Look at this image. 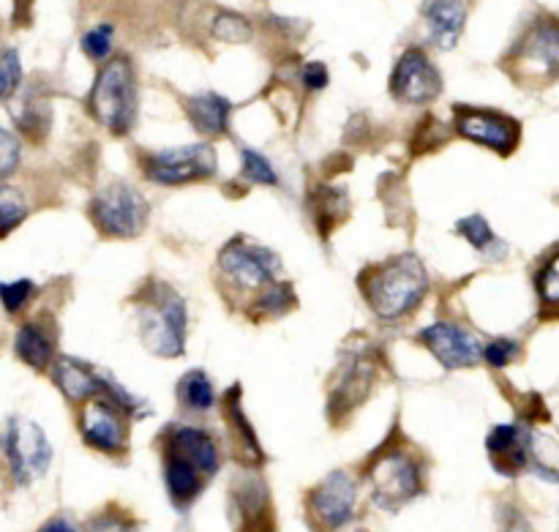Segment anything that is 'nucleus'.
<instances>
[{
  "instance_id": "nucleus-6",
  "label": "nucleus",
  "mask_w": 559,
  "mask_h": 532,
  "mask_svg": "<svg viewBox=\"0 0 559 532\" xmlns=\"http://www.w3.org/2000/svg\"><path fill=\"white\" fill-rule=\"evenodd\" d=\"M366 478L371 486V500L385 511H399L424 492V462L404 442L385 446L371 459Z\"/></svg>"
},
{
  "instance_id": "nucleus-35",
  "label": "nucleus",
  "mask_w": 559,
  "mask_h": 532,
  "mask_svg": "<svg viewBox=\"0 0 559 532\" xmlns=\"http://www.w3.org/2000/svg\"><path fill=\"white\" fill-rule=\"evenodd\" d=\"M14 123H16V129L22 131V134L33 137V140H36V137H41L44 131L49 129L47 107H41V104H36V102H25L14 113Z\"/></svg>"
},
{
  "instance_id": "nucleus-14",
  "label": "nucleus",
  "mask_w": 559,
  "mask_h": 532,
  "mask_svg": "<svg viewBox=\"0 0 559 532\" xmlns=\"http://www.w3.org/2000/svg\"><path fill=\"white\" fill-rule=\"evenodd\" d=\"M418 342L440 360L442 369L459 371V369H473L484 355L478 339L464 328L453 326V322H435V326L424 328L418 333Z\"/></svg>"
},
{
  "instance_id": "nucleus-21",
  "label": "nucleus",
  "mask_w": 559,
  "mask_h": 532,
  "mask_svg": "<svg viewBox=\"0 0 559 532\" xmlns=\"http://www.w3.org/2000/svg\"><path fill=\"white\" fill-rule=\"evenodd\" d=\"M186 115H189V123L194 126L197 134L222 137L229 131L233 102L216 91H202L186 98Z\"/></svg>"
},
{
  "instance_id": "nucleus-36",
  "label": "nucleus",
  "mask_w": 559,
  "mask_h": 532,
  "mask_svg": "<svg viewBox=\"0 0 559 532\" xmlns=\"http://www.w3.org/2000/svg\"><path fill=\"white\" fill-rule=\"evenodd\" d=\"M22 162V142L14 131L0 126V184L16 173Z\"/></svg>"
},
{
  "instance_id": "nucleus-37",
  "label": "nucleus",
  "mask_w": 559,
  "mask_h": 532,
  "mask_svg": "<svg viewBox=\"0 0 559 532\" xmlns=\"http://www.w3.org/2000/svg\"><path fill=\"white\" fill-rule=\"evenodd\" d=\"M519 355V344L513 339H495L484 347V355L480 358L491 366V369H506L508 364H513Z\"/></svg>"
},
{
  "instance_id": "nucleus-7",
  "label": "nucleus",
  "mask_w": 559,
  "mask_h": 532,
  "mask_svg": "<svg viewBox=\"0 0 559 532\" xmlns=\"http://www.w3.org/2000/svg\"><path fill=\"white\" fill-rule=\"evenodd\" d=\"M87 216L104 238L129 240L145 233L151 205L145 194L129 180H109L93 194Z\"/></svg>"
},
{
  "instance_id": "nucleus-26",
  "label": "nucleus",
  "mask_w": 559,
  "mask_h": 532,
  "mask_svg": "<svg viewBox=\"0 0 559 532\" xmlns=\"http://www.w3.org/2000/svg\"><path fill=\"white\" fill-rule=\"evenodd\" d=\"M31 216V202L22 194V189L11 184H0V240L9 238L22 222Z\"/></svg>"
},
{
  "instance_id": "nucleus-3",
  "label": "nucleus",
  "mask_w": 559,
  "mask_h": 532,
  "mask_svg": "<svg viewBox=\"0 0 559 532\" xmlns=\"http://www.w3.org/2000/svg\"><path fill=\"white\" fill-rule=\"evenodd\" d=\"M136 109H140V93H136L134 66L123 55L109 58L98 69L96 82L87 93V113L98 126L112 131L115 137H123L134 129Z\"/></svg>"
},
{
  "instance_id": "nucleus-11",
  "label": "nucleus",
  "mask_w": 559,
  "mask_h": 532,
  "mask_svg": "<svg viewBox=\"0 0 559 532\" xmlns=\"http://www.w3.org/2000/svg\"><path fill=\"white\" fill-rule=\"evenodd\" d=\"M358 508V484L344 470H333L306 495V513L317 532L347 528Z\"/></svg>"
},
{
  "instance_id": "nucleus-40",
  "label": "nucleus",
  "mask_w": 559,
  "mask_h": 532,
  "mask_svg": "<svg viewBox=\"0 0 559 532\" xmlns=\"http://www.w3.org/2000/svg\"><path fill=\"white\" fill-rule=\"evenodd\" d=\"M355 532H369V530H355Z\"/></svg>"
},
{
  "instance_id": "nucleus-12",
  "label": "nucleus",
  "mask_w": 559,
  "mask_h": 532,
  "mask_svg": "<svg viewBox=\"0 0 559 532\" xmlns=\"http://www.w3.org/2000/svg\"><path fill=\"white\" fill-rule=\"evenodd\" d=\"M126 410L118 407L112 399L93 397L80 407V435L93 451L120 457L129 448V421Z\"/></svg>"
},
{
  "instance_id": "nucleus-15",
  "label": "nucleus",
  "mask_w": 559,
  "mask_h": 532,
  "mask_svg": "<svg viewBox=\"0 0 559 532\" xmlns=\"http://www.w3.org/2000/svg\"><path fill=\"white\" fill-rule=\"evenodd\" d=\"M162 451L189 462L205 481L213 478V475L218 473V468H222V451H218V442L213 440L211 431L200 429V426H189V424L169 426V429L164 431Z\"/></svg>"
},
{
  "instance_id": "nucleus-34",
  "label": "nucleus",
  "mask_w": 559,
  "mask_h": 532,
  "mask_svg": "<svg viewBox=\"0 0 559 532\" xmlns=\"http://www.w3.org/2000/svg\"><path fill=\"white\" fill-rule=\"evenodd\" d=\"M36 284L31 279H16V282H0V304H3L5 315H20L25 306L31 304Z\"/></svg>"
},
{
  "instance_id": "nucleus-32",
  "label": "nucleus",
  "mask_w": 559,
  "mask_h": 532,
  "mask_svg": "<svg viewBox=\"0 0 559 532\" xmlns=\"http://www.w3.org/2000/svg\"><path fill=\"white\" fill-rule=\"evenodd\" d=\"M112 38H115V27L109 22H102V25L91 27V31L82 36V49L91 60L96 63H107L112 58Z\"/></svg>"
},
{
  "instance_id": "nucleus-1",
  "label": "nucleus",
  "mask_w": 559,
  "mask_h": 532,
  "mask_svg": "<svg viewBox=\"0 0 559 532\" xmlns=\"http://www.w3.org/2000/svg\"><path fill=\"white\" fill-rule=\"evenodd\" d=\"M360 295L380 320L396 322L418 309L429 295V271L418 255H396L369 265L358 279Z\"/></svg>"
},
{
  "instance_id": "nucleus-9",
  "label": "nucleus",
  "mask_w": 559,
  "mask_h": 532,
  "mask_svg": "<svg viewBox=\"0 0 559 532\" xmlns=\"http://www.w3.org/2000/svg\"><path fill=\"white\" fill-rule=\"evenodd\" d=\"M140 167L151 184L186 186L213 178L218 169V158L216 147H211L207 142H197V145H178L167 147V151L142 153Z\"/></svg>"
},
{
  "instance_id": "nucleus-18",
  "label": "nucleus",
  "mask_w": 559,
  "mask_h": 532,
  "mask_svg": "<svg viewBox=\"0 0 559 532\" xmlns=\"http://www.w3.org/2000/svg\"><path fill=\"white\" fill-rule=\"evenodd\" d=\"M429 42L437 49H453L464 36L469 16V0H424L420 3Z\"/></svg>"
},
{
  "instance_id": "nucleus-25",
  "label": "nucleus",
  "mask_w": 559,
  "mask_h": 532,
  "mask_svg": "<svg viewBox=\"0 0 559 532\" xmlns=\"http://www.w3.org/2000/svg\"><path fill=\"white\" fill-rule=\"evenodd\" d=\"M178 402L189 413H207V410H213V404H216V388H213L211 377L202 369L186 371L183 380L178 382Z\"/></svg>"
},
{
  "instance_id": "nucleus-2",
  "label": "nucleus",
  "mask_w": 559,
  "mask_h": 532,
  "mask_svg": "<svg viewBox=\"0 0 559 532\" xmlns=\"http://www.w3.org/2000/svg\"><path fill=\"white\" fill-rule=\"evenodd\" d=\"M140 339L158 358H180L189 339V306L183 295L164 282H151L134 298Z\"/></svg>"
},
{
  "instance_id": "nucleus-23",
  "label": "nucleus",
  "mask_w": 559,
  "mask_h": 532,
  "mask_svg": "<svg viewBox=\"0 0 559 532\" xmlns=\"http://www.w3.org/2000/svg\"><path fill=\"white\" fill-rule=\"evenodd\" d=\"M224 413H227L229 435H233L235 448H238L240 457L249 459V464L262 462V448L260 440H257V431L251 429L249 418L243 413V404H240V388H233L224 399Z\"/></svg>"
},
{
  "instance_id": "nucleus-24",
  "label": "nucleus",
  "mask_w": 559,
  "mask_h": 532,
  "mask_svg": "<svg viewBox=\"0 0 559 532\" xmlns=\"http://www.w3.org/2000/svg\"><path fill=\"white\" fill-rule=\"evenodd\" d=\"M456 235H462L475 251H480L489 260H502L508 255V244L491 229V224L484 216H467L456 224Z\"/></svg>"
},
{
  "instance_id": "nucleus-16",
  "label": "nucleus",
  "mask_w": 559,
  "mask_h": 532,
  "mask_svg": "<svg viewBox=\"0 0 559 532\" xmlns=\"http://www.w3.org/2000/svg\"><path fill=\"white\" fill-rule=\"evenodd\" d=\"M14 353L27 369L49 371L58 358V333L49 317H31L16 328Z\"/></svg>"
},
{
  "instance_id": "nucleus-30",
  "label": "nucleus",
  "mask_w": 559,
  "mask_h": 532,
  "mask_svg": "<svg viewBox=\"0 0 559 532\" xmlns=\"http://www.w3.org/2000/svg\"><path fill=\"white\" fill-rule=\"evenodd\" d=\"M211 33L213 38H218V42L246 44L251 42V36H254V27H251V22L246 20L243 14H235V11H218V14L213 16Z\"/></svg>"
},
{
  "instance_id": "nucleus-29",
  "label": "nucleus",
  "mask_w": 559,
  "mask_h": 532,
  "mask_svg": "<svg viewBox=\"0 0 559 532\" xmlns=\"http://www.w3.org/2000/svg\"><path fill=\"white\" fill-rule=\"evenodd\" d=\"M240 178H246L249 184H257V186L282 184V180H278L276 167L271 164V158H267L265 153L254 151V147H243V151H240Z\"/></svg>"
},
{
  "instance_id": "nucleus-22",
  "label": "nucleus",
  "mask_w": 559,
  "mask_h": 532,
  "mask_svg": "<svg viewBox=\"0 0 559 532\" xmlns=\"http://www.w3.org/2000/svg\"><path fill=\"white\" fill-rule=\"evenodd\" d=\"M162 459H164V484H167L169 500H173L178 508L191 506V503L202 495V489H205V478H202L189 462L173 457V453H162Z\"/></svg>"
},
{
  "instance_id": "nucleus-28",
  "label": "nucleus",
  "mask_w": 559,
  "mask_h": 532,
  "mask_svg": "<svg viewBox=\"0 0 559 532\" xmlns=\"http://www.w3.org/2000/svg\"><path fill=\"white\" fill-rule=\"evenodd\" d=\"M295 304H298V298H295L293 284L276 282L251 304V309H254V317H282L289 309H295Z\"/></svg>"
},
{
  "instance_id": "nucleus-39",
  "label": "nucleus",
  "mask_w": 559,
  "mask_h": 532,
  "mask_svg": "<svg viewBox=\"0 0 559 532\" xmlns=\"http://www.w3.org/2000/svg\"><path fill=\"white\" fill-rule=\"evenodd\" d=\"M38 532H80L74 528V524L69 522V519H63V517H58V519H49L47 524H44L41 530Z\"/></svg>"
},
{
  "instance_id": "nucleus-31",
  "label": "nucleus",
  "mask_w": 559,
  "mask_h": 532,
  "mask_svg": "<svg viewBox=\"0 0 559 532\" xmlns=\"http://www.w3.org/2000/svg\"><path fill=\"white\" fill-rule=\"evenodd\" d=\"M535 287H538V298L544 311L559 315V255L551 257V260L540 268L538 279H535Z\"/></svg>"
},
{
  "instance_id": "nucleus-19",
  "label": "nucleus",
  "mask_w": 559,
  "mask_h": 532,
  "mask_svg": "<svg viewBox=\"0 0 559 532\" xmlns=\"http://www.w3.org/2000/svg\"><path fill=\"white\" fill-rule=\"evenodd\" d=\"M486 451H489V459L497 473L513 478V475H519L530 464L527 431L516 424L495 426L489 437H486Z\"/></svg>"
},
{
  "instance_id": "nucleus-38",
  "label": "nucleus",
  "mask_w": 559,
  "mask_h": 532,
  "mask_svg": "<svg viewBox=\"0 0 559 532\" xmlns=\"http://www.w3.org/2000/svg\"><path fill=\"white\" fill-rule=\"evenodd\" d=\"M328 80H331V74H328V66L325 63H306L304 71H300V82L306 85V91L317 93L322 91V87H328Z\"/></svg>"
},
{
  "instance_id": "nucleus-8",
  "label": "nucleus",
  "mask_w": 559,
  "mask_h": 532,
  "mask_svg": "<svg viewBox=\"0 0 559 532\" xmlns=\"http://www.w3.org/2000/svg\"><path fill=\"white\" fill-rule=\"evenodd\" d=\"M0 457L16 486H31L47 475L52 464V442L36 421L11 415L0 431Z\"/></svg>"
},
{
  "instance_id": "nucleus-17",
  "label": "nucleus",
  "mask_w": 559,
  "mask_h": 532,
  "mask_svg": "<svg viewBox=\"0 0 559 532\" xmlns=\"http://www.w3.org/2000/svg\"><path fill=\"white\" fill-rule=\"evenodd\" d=\"M233 511L238 532H276L271 495L254 475H246L233 486Z\"/></svg>"
},
{
  "instance_id": "nucleus-10",
  "label": "nucleus",
  "mask_w": 559,
  "mask_h": 532,
  "mask_svg": "<svg viewBox=\"0 0 559 532\" xmlns=\"http://www.w3.org/2000/svg\"><path fill=\"white\" fill-rule=\"evenodd\" d=\"M453 129L462 140L484 145L495 151L497 156H511L522 142V123L511 115L500 113V109H486V107H467L459 104L453 109Z\"/></svg>"
},
{
  "instance_id": "nucleus-5",
  "label": "nucleus",
  "mask_w": 559,
  "mask_h": 532,
  "mask_svg": "<svg viewBox=\"0 0 559 532\" xmlns=\"http://www.w3.org/2000/svg\"><path fill=\"white\" fill-rule=\"evenodd\" d=\"M216 268L224 287L238 295H254L251 298V304H254L271 284L278 282L282 257L273 249H267L265 244H260V240L238 235V238L227 240L222 246Z\"/></svg>"
},
{
  "instance_id": "nucleus-33",
  "label": "nucleus",
  "mask_w": 559,
  "mask_h": 532,
  "mask_svg": "<svg viewBox=\"0 0 559 532\" xmlns=\"http://www.w3.org/2000/svg\"><path fill=\"white\" fill-rule=\"evenodd\" d=\"M22 85V60L14 47L0 52V102H9Z\"/></svg>"
},
{
  "instance_id": "nucleus-27",
  "label": "nucleus",
  "mask_w": 559,
  "mask_h": 532,
  "mask_svg": "<svg viewBox=\"0 0 559 532\" xmlns=\"http://www.w3.org/2000/svg\"><path fill=\"white\" fill-rule=\"evenodd\" d=\"M527 457L544 478L559 481V440L540 431H527Z\"/></svg>"
},
{
  "instance_id": "nucleus-20",
  "label": "nucleus",
  "mask_w": 559,
  "mask_h": 532,
  "mask_svg": "<svg viewBox=\"0 0 559 532\" xmlns=\"http://www.w3.org/2000/svg\"><path fill=\"white\" fill-rule=\"evenodd\" d=\"M374 382V366L366 358H349L331 391V415H347L369 397Z\"/></svg>"
},
{
  "instance_id": "nucleus-13",
  "label": "nucleus",
  "mask_w": 559,
  "mask_h": 532,
  "mask_svg": "<svg viewBox=\"0 0 559 532\" xmlns=\"http://www.w3.org/2000/svg\"><path fill=\"white\" fill-rule=\"evenodd\" d=\"M391 96L399 104H429L442 93V74L420 47L404 49L391 71Z\"/></svg>"
},
{
  "instance_id": "nucleus-4",
  "label": "nucleus",
  "mask_w": 559,
  "mask_h": 532,
  "mask_svg": "<svg viewBox=\"0 0 559 532\" xmlns=\"http://www.w3.org/2000/svg\"><path fill=\"white\" fill-rule=\"evenodd\" d=\"M513 82L530 91H540L559 82V20L538 16L524 27L522 36L502 60Z\"/></svg>"
}]
</instances>
